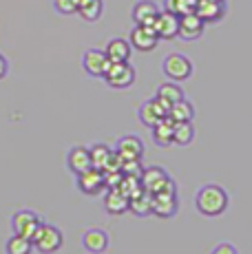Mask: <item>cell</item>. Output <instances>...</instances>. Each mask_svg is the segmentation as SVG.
Returning <instances> with one entry per match:
<instances>
[{
    "mask_svg": "<svg viewBox=\"0 0 252 254\" xmlns=\"http://www.w3.org/2000/svg\"><path fill=\"white\" fill-rule=\"evenodd\" d=\"M228 203H230V197H228L226 190L217 184L201 186L195 197V206L203 217H219V214L226 212Z\"/></svg>",
    "mask_w": 252,
    "mask_h": 254,
    "instance_id": "1",
    "label": "cell"
},
{
    "mask_svg": "<svg viewBox=\"0 0 252 254\" xmlns=\"http://www.w3.org/2000/svg\"><path fill=\"white\" fill-rule=\"evenodd\" d=\"M33 250L40 254H53L64 246V234L60 228L51 226V223H40V228L33 234Z\"/></svg>",
    "mask_w": 252,
    "mask_h": 254,
    "instance_id": "2",
    "label": "cell"
},
{
    "mask_svg": "<svg viewBox=\"0 0 252 254\" xmlns=\"http://www.w3.org/2000/svg\"><path fill=\"white\" fill-rule=\"evenodd\" d=\"M142 188L146 192H177V184L171 179V175L162 168V166H151V168H144L142 173Z\"/></svg>",
    "mask_w": 252,
    "mask_h": 254,
    "instance_id": "3",
    "label": "cell"
},
{
    "mask_svg": "<svg viewBox=\"0 0 252 254\" xmlns=\"http://www.w3.org/2000/svg\"><path fill=\"white\" fill-rule=\"evenodd\" d=\"M162 71L171 82H184L192 75V62L182 53H171L164 58Z\"/></svg>",
    "mask_w": 252,
    "mask_h": 254,
    "instance_id": "4",
    "label": "cell"
},
{
    "mask_svg": "<svg viewBox=\"0 0 252 254\" xmlns=\"http://www.w3.org/2000/svg\"><path fill=\"white\" fill-rule=\"evenodd\" d=\"M104 82L111 89H128L135 82V69L128 62H111L104 73Z\"/></svg>",
    "mask_w": 252,
    "mask_h": 254,
    "instance_id": "5",
    "label": "cell"
},
{
    "mask_svg": "<svg viewBox=\"0 0 252 254\" xmlns=\"http://www.w3.org/2000/svg\"><path fill=\"white\" fill-rule=\"evenodd\" d=\"M75 186H77V190H80L82 194L95 197V194H100L102 190L106 188L104 186V173H102L100 168H93V166H91L89 170L75 175Z\"/></svg>",
    "mask_w": 252,
    "mask_h": 254,
    "instance_id": "6",
    "label": "cell"
},
{
    "mask_svg": "<svg viewBox=\"0 0 252 254\" xmlns=\"http://www.w3.org/2000/svg\"><path fill=\"white\" fill-rule=\"evenodd\" d=\"M40 223H42V219L38 217L33 210H18L11 217V230H13V234L33 239V234L40 228Z\"/></svg>",
    "mask_w": 252,
    "mask_h": 254,
    "instance_id": "7",
    "label": "cell"
},
{
    "mask_svg": "<svg viewBox=\"0 0 252 254\" xmlns=\"http://www.w3.org/2000/svg\"><path fill=\"white\" fill-rule=\"evenodd\" d=\"M151 210L155 217L159 219H171L177 214L179 201H177V192H155L151 194Z\"/></svg>",
    "mask_w": 252,
    "mask_h": 254,
    "instance_id": "8",
    "label": "cell"
},
{
    "mask_svg": "<svg viewBox=\"0 0 252 254\" xmlns=\"http://www.w3.org/2000/svg\"><path fill=\"white\" fill-rule=\"evenodd\" d=\"M130 47L137 49V51H153L155 47H157L159 42V36L155 33L153 27H148V24H135V29L130 31V38H128Z\"/></svg>",
    "mask_w": 252,
    "mask_h": 254,
    "instance_id": "9",
    "label": "cell"
},
{
    "mask_svg": "<svg viewBox=\"0 0 252 254\" xmlns=\"http://www.w3.org/2000/svg\"><path fill=\"white\" fill-rule=\"evenodd\" d=\"M82 66H84V71L89 73L91 77H104L106 69L111 66V60L100 49H89V51H84V56H82Z\"/></svg>",
    "mask_w": 252,
    "mask_h": 254,
    "instance_id": "10",
    "label": "cell"
},
{
    "mask_svg": "<svg viewBox=\"0 0 252 254\" xmlns=\"http://www.w3.org/2000/svg\"><path fill=\"white\" fill-rule=\"evenodd\" d=\"M166 115H168V106L162 104L157 97H153V100H146L142 106H139V111H137L139 122H142L144 126H148V128H153V126L157 124L159 120H164Z\"/></svg>",
    "mask_w": 252,
    "mask_h": 254,
    "instance_id": "11",
    "label": "cell"
},
{
    "mask_svg": "<svg viewBox=\"0 0 252 254\" xmlns=\"http://www.w3.org/2000/svg\"><path fill=\"white\" fill-rule=\"evenodd\" d=\"M155 33L159 36V40H173L179 36V16L173 11H159L157 20L153 22Z\"/></svg>",
    "mask_w": 252,
    "mask_h": 254,
    "instance_id": "12",
    "label": "cell"
},
{
    "mask_svg": "<svg viewBox=\"0 0 252 254\" xmlns=\"http://www.w3.org/2000/svg\"><path fill=\"white\" fill-rule=\"evenodd\" d=\"M115 153L120 155L122 162L142 159L144 157V141L139 139L137 135H124V137H120L118 144H115Z\"/></svg>",
    "mask_w": 252,
    "mask_h": 254,
    "instance_id": "13",
    "label": "cell"
},
{
    "mask_svg": "<svg viewBox=\"0 0 252 254\" xmlns=\"http://www.w3.org/2000/svg\"><path fill=\"white\" fill-rule=\"evenodd\" d=\"M203 27H206V22H203L195 11H188V13L179 16V38H182V40H188V42L197 40L203 33Z\"/></svg>",
    "mask_w": 252,
    "mask_h": 254,
    "instance_id": "14",
    "label": "cell"
},
{
    "mask_svg": "<svg viewBox=\"0 0 252 254\" xmlns=\"http://www.w3.org/2000/svg\"><path fill=\"white\" fill-rule=\"evenodd\" d=\"M93 162H91V150L86 146H73L69 148V155H66V168L73 175H80L84 170H89Z\"/></svg>",
    "mask_w": 252,
    "mask_h": 254,
    "instance_id": "15",
    "label": "cell"
},
{
    "mask_svg": "<svg viewBox=\"0 0 252 254\" xmlns=\"http://www.w3.org/2000/svg\"><path fill=\"white\" fill-rule=\"evenodd\" d=\"M82 246L91 254H102L109 250V234L104 230H100V228H89V230L82 234Z\"/></svg>",
    "mask_w": 252,
    "mask_h": 254,
    "instance_id": "16",
    "label": "cell"
},
{
    "mask_svg": "<svg viewBox=\"0 0 252 254\" xmlns=\"http://www.w3.org/2000/svg\"><path fill=\"white\" fill-rule=\"evenodd\" d=\"M151 130H153V141L159 148H168L171 144H175V122L168 115L164 120H159Z\"/></svg>",
    "mask_w": 252,
    "mask_h": 254,
    "instance_id": "17",
    "label": "cell"
},
{
    "mask_svg": "<svg viewBox=\"0 0 252 254\" xmlns=\"http://www.w3.org/2000/svg\"><path fill=\"white\" fill-rule=\"evenodd\" d=\"M128 203H130V199L126 197L120 188H109V190H106V194H104V210L109 214H115V217H118V214L128 212Z\"/></svg>",
    "mask_w": 252,
    "mask_h": 254,
    "instance_id": "18",
    "label": "cell"
},
{
    "mask_svg": "<svg viewBox=\"0 0 252 254\" xmlns=\"http://www.w3.org/2000/svg\"><path fill=\"white\" fill-rule=\"evenodd\" d=\"M157 16H159V7L153 0H139L133 7V22L135 24H148V27H153Z\"/></svg>",
    "mask_w": 252,
    "mask_h": 254,
    "instance_id": "19",
    "label": "cell"
},
{
    "mask_svg": "<svg viewBox=\"0 0 252 254\" xmlns=\"http://www.w3.org/2000/svg\"><path fill=\"white\" fill-rule=\"evenodd\" d=\"M130 42L124 40V38H113V40L106 42V58H109L111 62H128L130 60Z\"/></svg>",
    "mask_w": 252,
    "mask_h": 254,
    "instance_id": "20",
    "label": "cell"
},
{
    "mask_svg": "<svg viewBox=\"0 0 252 254\" xmlns=\"http://www.w3.org/2000/svg\"><path fill=\"white\" fill-rule=\"evenodd\" d=\"M195 13L203 22H215L224 16V4H221L219 0H197Z\"/></svg>",
    "mask_w": 252,
    "mask_h": 254,
    "instance_id": "21",
    "label": "cell"
},
{
    "mask_svg": "<svg viewBox=\"0 0 252 254\" xmlns=\"http://www.w3.org/2000/svg\"><path fill=\"white\" fill-rule=\"evenodd\" d=\"M155 97H157L162 104H166L168 109H171L175 102L184 100V91H182V86L179 84H175V82H164V84L157 89V95Z\"/></svg>",
    "mask_w": 252,
    "mask_h": 254,
    "instance_id": "22",
    "label": "cell"
},
{
    "mask_svg": "<svg viewBox=\"0 0 252 254\" xmlns=\"http://www.w3.org/2000/svg\"><path fill=\"white\" fill-rule=\"evenodd\" d=\"M102 11H104V2H102V0H77V13H80L86 22L100 20Z\"/></svg>",
    "mask_w": 252,
    "mask_h": 254,
    "instance_id": "23",
    "label": "cell"
},
{
    "mask_svg": "<svg viewBox=\"0 0 252 254\" xmlns=\"http://www.w3.org/2000/svg\"><path fill=\"white\" fill-rule=\"evenodd\" d=\"M168 117H171L175 124L177 122H192L195 120V106L188 100H179L168 109Z\"/></svg>",
    "mask_w": 252,
    "mask_h": 254,
    "instance_id": "24",
    "label": "cell"
},
{
    "mask_svg": "<svg viewBox=\"0 0 252 254\" xmlns=\"http://www.w3.org/2000/svg\"><path fill=\"white\" fill-rule=\"evenodd\" d=\"M89 150H91V162H93V168H100V170H104L106 166L111 164L113 155H115V150L109 148L106 144H93Z\"/></svg>",
    "mask_w": 252,
    "mask_h": 254,
    "instance_id": "25",
    "label": "cell"
},
{
    "mask_svg": "<svg viewBox=\"0 0 252 254\" xmlns=\"http://www.w3.org/2000/svg\"><path fill=\"white\" fill-rule=\"evenodd\" d=\"M128 210L135 214V217H148V214H153V210H151V192L142 190L139 194L130 197Z\"/></svg>",
    "mask_w": 252,
    "mask_h": 254,
    "instance_id": "26",
    "label": "cell"
},
{
    "mask_svg": "<svg viewBox=\"0 0 252 254\" xmlns=\"http://www.w3.org/2000/svg\"><path fill=\"white\" fill-rule=\"evenodd\" d=\"M4 252L7 254H31L33 252V241L20 234H11L4 243Z\"/></svg>",
    "mask_w": 252,
    "mask_h": 254,
    "instance_id": "27",
    "label": "cell"
},
{
    "mask_svg": "<svg viewBox=\"0 0 252 254\" xmlns=\"http://www.w3.org/2000/svg\"><path fill=\"white\" fill-rule=\"evenodd\" d=\"M195 139V126L192 122H177L175 124V144L179 146H188Z\"/></svg>",
    "mask_w": 252,
    "mask_h": 254,
    "instance_id": "28",
    "label": "cell"
},
{
    "mask_svg": "<svg viewBox=\"0 0 252 254\" xmlns=\"http://www.w3.org/2000/svg\"><path fill=\"white\" fill-rule=\"evenodd\" d=\"M118 188L122 190V192H124L128 199L135 197V194H139V192L144 190V188H142V179H139V177H130V175H124Z\"/></svg>",
    "mask_w": 252,
    "mask_h": 254,
    "instance_id": "29",
    "label": "cell"
},
{
    "mask_svg": "<svg viewBox=\"0 0 252 254\" xmlns=\"http://www.w3.org/2000/svg\"><path fill=\"white\" fill-rule=\"evenodd\" d=\"M120 170H122V175H130V177H142V173H144L142 159H128V162H122Z\"/></svg>",
    "mask_w": 252,
    "mask_h": 254,
    "instance_id": "30",
    "label": "cell"
},
{
    "mask_svg": "<svg viewBox=\"0 0 252 254\" xmlns=\"http://www.w3.org/2000/svg\"><path fill=\"white\" fill-rule=\"evenodd\" d=\"M53 7L62 16H73L77 13V0H53Z\"/></svg>",
    "mask_w": 252,
    "mask_h": 254,
    "instance_id": "31",
    "label": "cell"
},
{
    "mask_svg": "<svg viewBox=\"0 0 252 254\" xmlns=\"http://www.w3.org/2000/svg\"><path fill=\"white\" fill-rule=\"evenodd\" d=\"M210 254H239V252H237V248L232 243H219V246H215V250Z\"/></svg>",
    "mask_w": 252,
    "mask_h": 254,
    "instance_id": "32",
    "label": "cell"
},
{
    "mask_svg": "<svg viewBox=\"0 0 252 254\" xmlns=\"http://www.w3.org/2000/svg\"><path fill=\"white\" fill-rule=\"evenodd\" d=\"M7 73H9V62H7V58L0 53V80H4Z\"/></svg>",
    "mask_w": 252,
    "mask_h": 254,
    "instance_id": "33",
    "label": "cell"
},
{
    "mask_svg": "<svg viewBox=\"0 0 252 254\" xmlns=\"http://www.w3.org/2000/svg\"><path fill=\"white\" fill-rule=\"evenodd\" d=\"M219 2H221V0H219Z\"/></svg>",
    "mask_w": 252,
    "mask_h": 254,
    "instance_id": "34",
    "label": "cell"
}]
</instances>
